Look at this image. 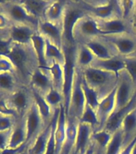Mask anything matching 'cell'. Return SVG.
Returning a JSON list of instances; mask_svg holds the SVG:
<instances>
[{
	"instance_id": "6da1fadb",
	"label": "cell",
	"mask_w": 136,
	"mask_h": 154,
	"mask_svg": "<svg viewBox=\"0 0 136 154\" xmlns=\"http://www.w3.org/2000/svg\"><path fill=\"white\" fill-rule=\"evenodd\" d=\"M14 63L20 81L29 86L31 74L38 66V62L32 44L12 43L7 55Z\"/></svg>"
},
{
	"instance_id": "7a4b0ae2",
	"label": "cell",
	"mask_w": 136,
	"mask_h": 154,
	"mask_svg": "<svg viewBox=\"0 0 136 154\" xmlns=\"http://www.w3.org/2000/svg\"><path fill=\"white\" fill-rule=\"evenodd\" d=\"M81 72L85 81L98 91L101 99L115 88L120 76L113 72H107L92 66L81 70Z\"/></svg>"
},
{
	"instance_id": "3957f363",
	"label": "cell",
	"mask_w": 136,
	"mask_h": 154,
	"mask_svg": "<svg viewBox=\"0 0 136 154\" xmlns=\"http://www.w3.org/2000/svg\"><path fill=\"white\" fill-rule=\"evenodd\" d=\"M87 13L79 2H67L61 23L63 34V45H76L74 28L78 22Z\"/></svg>"
},
{
	"instance_id": "277c9868",
	"label": "cell",
	"mask_w": 136,
	"mask_h": 154,
	"mask_svg": "<svg viewBox=\"0 0 136 154\" xmlns=\"http://www.w3.org/2000/svg\"><path fill=\"white\" fill-rule=\"evenodd\" d=\"M76 45H63V51L65 53V63L62 65L64 73V84L62 89V95L64 98V105L66 112H68L70 105V99L71 94L72 87L74 84V77L76 74L77 65L75 54H76Z\"/></svg>"
},
{
	"instance_id": "5b68a950",
	"label": "cell",
	"mask_w": 136,
	"mask_h": 154,
	"mask_svg": "<svg viewBox=\"0 0 136 154\" xmlns=\"http://www.w3.org/2000/svg\"><path fill=\"white\" fill-rule=\"evenodd\" d=\"M79 4L87 14L99 20L121 17L119 1H80Z\"/></svg>"
},
{
	"instance_id": "8992f818",
	"label": "cell",
	"mask_w": 136,
	"mask_h": 154,
	"mask_svg": "<svg viewBox=\"0 0 136 154\" xmlns=\"http://www.w3.org/2000/svg\"><path fill=\"white\" fill-rule=\"evenodd\" d=\"M10 108L16 116H23L26 114L29 108L34 101L32 90L29 86L22 84L7 96H4Z\"/></svg>"
},
{
	"instance_id": "52a82bcc",
	"label": "cell",
	"mask_w": 136,
	"mask_h": 154,
	"mask_svg": "<svg viewBox=\"0 0 136 154\" xmlns=\"http://www.w3.org/2000/svg\"><path fill=\"white\" fill-rule=\"evenodd\" d=\"M100 38L109 44L119 56L130 57L136 51V35L134 34L104 35Z\"/></svg>"
},
{
	"instance_id": "ba28073f",
	"label": "cell",
	"mask_w": 136,
	"mask_h": 154,
	"mask_svg": "<svg viewBox=\"0 0 136 154\" xmlns=\"http://www.w3.org/2000/svg\"><path fill=\"white\" fill-rule=\"evenodd\" d=\"M86 104L85 96L82 88V72L81 70L77 67L74 84L72 87L71 94L69 110L67 115V117L72 118L79 121V118L81 117L82 114L83 112Z\"/></svg>"
},
{
	"instance_id": "9c48e42d",
	"label": "cell",
	"mask_w": 136,
	"mask_h": 154,
	"mask_svg": "<svg viewBox=\"0 0 136 154\" xmlns=\"http://www.w3.org/2000/svg\"><path fill=\"white\" fill-rule=\"evenodd\" d=\"M1 6L11 23L29 24L38 28L39 21L29 14L22 5L20 0L1 1Z\"/></svg>"
},
{
	"instance_id": "30bf717a",
	"label": "cell",
	"mask_w": 136,
	"mask_h": 154,
	"mask_svg": "<svg viewBox=\"0 0 136 154\" xmlns=\"http://www.w3.org/2000/svg\"><path fill=\"white\" fill-rule=\"evenodd\" d=\"M97 19L94 17L86 14L82 18L74 28V38L76 43H82L91 38H100L103 36Z\"/></svg>"
},
{
	"instance_id": "8fae6325",
	"label": "cell",
	"mask_w": 136,
	"mask_h": 154,
	"mask_svg": "<svg viewBox=\"0 0 136 154\" xmlns=\"http://www.w3.org/2000/svg\"><path fill=\"white\" fill-rule=\"evenodd\" d=\"M136 92V88L125 72L120 74L116 85L115 109L114 112L124 108L130 103Z\"/></svg>"
},
{
	"instance_id": "7c38bea8",
	"label": "cell",
	"mask_w": 136,
	"mask_h": 154,
	"mask_svg": "<svg viewBox=\"0 0 136 154\" xmlns=\"http://www.w3.org/2000/svg\"><path fill=\"white\" fill-rule=\"evenodd\" d=\"M26 144L29 146L35 139L36 137L47 125L44 122L35 100L26 114Z\"/></svg>"
},
{
	"instance_id": "4fadbf2b",
	"label": "cell",
	"mask_w": 136,
	"mask_h": 154,
	"mask_svg": "<svg viewBox=\"0 0 136 154\" xmlns=\"http://www.w3.org/2000/svg\"><path fill=\"white\" fill-rule=\"evenodd\" d=\"M7 32L12 43L30 44L32 37L38 32V28L29 24L11 23Z\"/></svg>"
},
{
	"instance_id": "5bb4252c",
	"label": "cell",
	"mask_w": 136,
	"mask_h": 154,
	"mask_svg": "<svg viewBox=\"0 0 136 154\" xmlns=\"http://www.w3.org/2000/svg\"><path fill=\"white\" fill-rule=\"evenodd\" d=\"M29 87L32 90L45 96L50 89L54 88L50 73L47 67H38L31 74Z\"/></svg>"
},
{
	"instance_id": "9a60e30c",
	"label": "cell",
	"mask_w": 136,
	"mask_h": 154,
	"mask_svg": "<svg viewBox=\"0 0 136 154\" xmlns=\"http://www.w3.org/2000/svg\"><path fill=\"white\" fill-rule=\"evenodd\" d=\"M97 21L98 26L104 35L133 34L129 22L126 21L121 17H115L105 20L97 19Z\"/></svg>"
},
{
	"instance_id": "2e32d148",
	"label": "cell",
	"mask_w": 136,
	"mask_h": 154,
	"mask_svg": "<svg viewBox=\"0 0 136 154\" xmlns=\"http://www.w3.org/2000/svg\"><path fill=\"white\" fill-rule=\"evenodd\" d=\"M38 31L59 48H63V34L61 23H51L46 19L40 20L38 22Z\"/></svg>"
},
{
	"instance_id": "e0dca14e",
	"label": "cell",
	"mask_w": 136,
	"mask_h": 154,
	"mask_svg": "<svg viewBox=\"0 0 136 154\" xmlns=\"http://www.w3.org/2000/svg\"><path fill=\"white\" fill-rule=\"evenodd\" d=\"M115 94H116V87L110 93H108L103 99H101L100 102L98 103L96 112L100 122V128H103L106 122L115 111Z\"/></svg>"
},
{
	"instance_id": "ac0fdd59",
	"label": "cell",
	"mask_w": 136,
	"mask_h": 154,
	"mask_svg": "<svg viewBox=\"0 0 136 154\" xmlns=\"http://www.w3.org/2000/svg\"><path fill=\"white\" fill-rule=\"evenodd\" d=\"M136 105V92L134 94V96H133V98L130 103L127 104L126 107L121 108L119 110L115 111L111 114L109 119L107 120V121L106 122V124L104 125V126L103 127V128L106 129L108 132H110V133H114L117 130L120 129L121 128V126H122V120L124 119V117L126 116L127 113L129 112L131 110L132 108H134V106Z\"/></svg>"
},
{
	"instance_id": "d6986e66",
	"label": "cell",
	"mask_w": 136,
	"mask_h": 154,
	"mask_svg": "<svg viewBox=\"0 0 136 154\" xmlns=\"http://www.w3.org/2000/svg\"><path fill=\"white\" fill-rule=\"evenodd\" d=\"M67 116L64 105L62 104L59 107V112L58 116L57 122L55 128V140L56 145V154L62 153L64 147L66 140V132H67Z\"/></svg>"
},
{
	"instance_id": "ffe728a7",
	"label": "cell",
	"mask_w": 136,
	"mask_h": 154,
	"mask_svg": "<svg viewBox=\"0 0 136 154\" xmlns=\"http://www.w3.org/2000/svg\"><path fill=\"white\" fill-rule=\"evenodd\" d=\"M25 144H26V114L17 116L14 127L12 128L9 149L19 148Z\"/></svg>"
},
{
	"instance_id": "44dd1931",
	"label": "cell",
	"mask_w": 136,
	"mask_h": 154,
	"mask_svg": "<svg viewBox=\"0 0 136 154\" xmlns=\"http://www.w3.org/2000/svg\"><path fill=\"white\" fill-rule=\"evenodd\" d=\"M81 43H83L91 51L96 59L98 60H106L110 59L117 55L109 44L103 41L101 38H91L88 40L83 41Z\"/></svg>"
},
{
	"instance_id": "7402d4cb",
	"label": "cell",
	"mask_w": 136,
	"mask_h": 154,
	"mask_svg": "<svg viewBox=\"0 0 136 154\" xmlns=\"http://www.w3.org/2000/svg\"><path fill=\"white\" fill-rule=\"evenodd\" d=\"M91 66L107 72H113L119 76L120 74L125 70V59L119 55H115L106 60L95 59Z\"/></svg>"
},
{
	"instance_id": "603a6c76",
	"label": "cell",
	"mask_w": 136,
	"mask_h": 154,
	"mask_svg": "<svg viewBox=\"0 0 136 154\" xmlns=\"http://www.w3.org/2000/svg\"><path fill=\"white\" fill-rule=\"evenodd\" d=\"M22 5L29 14L38 21L45 19L47 10L50 5V0H20Z\"/></svg>"
},
{
	"instance_id": "cb8c5ba5",
	"label": "cell",
	"mask_w": 136,
	"mask_h": 154,
	"mask_svg": "<svg viewBox=\"0 0 136 154\" xmlns=\"http://www.w3.org/2000/svg\"><path fill=\"white\" fill-rule=\"evenodd\" d=\"M93 128L83 123L78 122V129L74 149L79 153L84 154L86 149L91 143V136L93 133Z\"/></svg>"
},
{
	"instance_id": "d4e9b609",
	"label": "cell",
	"mask_w": 136,
	"mask_h": 154,
	"mask_svg": "<svg viewBox=\"0 0 136 154\" xmlns=\"http://www.w3.org/2000/svg\"><path fill=\"white\" fill-rule=\"evenodd\" d=\"M51 125H52V120L29 145L27 149L28 154H45L48 140L51 131Z\"/></svg>"
},
{
	"instance_id": "484cf974",
	"label": "cell",
	"mask_w": 136,
	"mask_h": 154,
	"mask_svg": "<svg viewBox=\"0 0 136 154\" xmlns=\"http://www.w3.org/2000/svg\"><path fill=\"white\" fill-rule=\"evenodd\" d=\"M75 59H76L77 67L79 70H83L86 67H91L96 58L93 53L91 52V51L85 44L78 43L76 47Z\"/></svg>"
},
{
	"instance_id": "4316f807",
	"label": "cell",
	"mask_w": 136,
	"mask_h": 154,
	"mask_svg": "<svg viewBox=\"0 0 136 154\" xmlns=\"http://www.w3.org/2000/svg\"><path fill=\"white\" fill-rule=\"evenodd\" d=\"M67 1L56 0L52 1L47 10L45 19L55 23H62V17L67 7Z\"/></svg>"
},
{
	"instance_id": "83f0119b",
	"label": "cell",
	"mask_w": 136,
	"mask_h": 154,
	"mask_svg": "<svg viewBox=\"0 0 136 154\" xmlns=\"http://www.w3.org/2000/svg\"><path fill=\"white\" fill-rule=\"evenodd\" d=\"M23 84L19 77L14 73H2L0 74V91L2 96H7Z\"/></svg>"
},
{
	"instance_id": "f1b7e54d",
	"label": "cell",
	"mask_w": 136,
	"mask_h": 154,
	"mask_svg": "<svg viewBox=\"0 0 136 154\" xmlns=\"http://www.w3.org/2000/svg\"><path fill=\"white\" fill-rule=\"evenodd\" d=\"M112 133L104 128L93 131L91 136V143L95 145L98 154H104L112 138Z\"/></svg>"
},
{
	"instance_id": "f546056e",
	"label": "cell",
	"mask_w": 136,
	"mask_h": 154,
	"mask_svg": "<svg viewBox=\"0 0 136 154\" xmlns=\"http://www.w3.org/2000/svg\"><path fill=\"white\" fill-rule=\"evenodd\" d=\"M121 129L125 136V141L128 144L136 135V105L126 115Z\"/></svg>"
},
{
	"instance_id": "4dcf8cb0",
	"label": "cell",
	"mask_w": 136,
	"mask_h": 154,
	"mask_svg": "<svg viewBox=\"0 0 136 154\" xmlns=\"http://www.w3.org/2000/svg\"><path fill=\"white\" fill-rule=\"evenodd\" d=\"M31 44L35 52L36 57L38 60V66L40 67H47L48 64L46 60V39L39 32L31 38Z\"/></svg>"
},
{
	"instance_id": "1f68e13d",
	"label": "cell",
	"mask_w": 136,
	"mask_h": 154,
	"mask_svg": "<svg viewBox=\"0 0 136 154\" xmlns=\"http://www.w3.org/2000/svg\"><path fill=\"white\" fill-rule=\"evenodd\" d=\"M46 39V50L45 55L46 60L49 66L50 63L53 62L58 63L61 65H63L65 63V53L63 48H59L58 46L51 43L50 40Z\"/></svg>"
},
{
	"instance_id": "d6a6232c",
	"label": "cell",
	"mask_w": 136,
	"mask_h": 154,
	"mask_svg": "<svg viewBox=\"0 0 136 154\" xmlns=\"http://www.w3.org/2000/svg\"><path fill=\"white\" fill-rule=\"evenodd\" d=\"M32 92H33L34 100H35L36 105L38 107V111H39V112H40L46 125H48L52 120L55 111L53 110L52 108L49 106V104L47 103L44 96L42 94H40L38 91H35V90H32Z\"/></svg>"
},
{
	"instance_id": "836d02e7",
	"label": "cell",
	"mask_w": 136,
	"mask_h": 154,
	"mask_svg": "<svg viewBox=\"0 0 136 154\" xmlns=\"http://www.w3.org/2000/svg\"><path fill=\"white\" fill-rule=\"evenodd\" d=\"M47 68L50 73L54 88L62 92L63 84H64V73H63L62 65L53 62L50 63Z\"/></svg>"
},
{
	"instance_id": "e575fe53",
	"label": "cell",
	"mask_w": 136,
	"mask_h": 154,
	"mask_svg": "<svg viewBox=\"0 0 136 154\" xmlns=\"http://www.w3.org/2000/svg\"><path fill=\"white\" fill-rule=\"evenodd\" d=\"M126 144L125 136L122 130L120 128L113 133L112 138L104 154H119Z\"/></svg>"
},
{
	"instance_id": "d590c367",
	"label": "cell",
	"mask_w": 136,
	"mask_h": 154,
	"mask_svg": "<svg viewBox=\"0 0 136 154\" xmlns=\"http://www.w3.org/2000/svg\"><path fill=\"white\" fill-rule=\"evenodd\" d=\"M82 88L83 90L86 103L96 111L101 100L98 92L93 88H91L90 85H88L83 76H82Z\"/></svg>"
},
{
	"instance_id": "8d00e7d4",
	"label": "cell",
	"mask_w": 136,
	"mask_h": 154,
	"mask_svg": "<svg viewBox=\"0 0 136 154\" xmlns=\"http://www.w3.org/2000/svg\"><path fill=\"white\" fill-rule=\"evenodd\" d=\"M78 122L86 124L91 126L94 131L100 128V122L98 120L96 111L87 104L85 106L83 112L82 114L81 117L79 118Z\"/></svg>"
},
{
	"instance_id": "74e56055",
	"label": "cell",
	"mask_w": 136,
	"mask_h": 154,
	"mask_svg": "<svg viewBox=\"0 0 136 154\" xmlns=\"http://www.w3.org/2000/svg\"><path fill=\"white\" fill-rule=\"evenodd\" d=\"M44 96L47 103L54 111L59 108L60 105L64 103V98H63L62 92L55 89V88H52L45 96Z\"/></svg>"
},
{
	"instance_id": "f35d334b",
	"label": "cell",
	"mask_w": 136,
	"mask_h": 154,
	"mask_svg": "<svg viewBox=\"0 0 136 154\" xmlns=\"http://www.w3.org/2000/svg\"><path fill=\"white\" fill-rule=\"evenodd\" d=\"M119 4L121 18L130 23V20L131 19L135 10L136 1L122 0V1H119Z\"/></svg>"
},
{
	"instance_id": "ab89813d",
	"label": "cell",
	"mask_w": 136,
	"mask_h": 154,
	"mask_svg": "<svg viewBox=\"0 0 136 154\" xmlns=\"http://www.w3.org/2000/svg\"><path fill=\"white\" fill-rule=\"evenodd\" d=\"M125 59L124 72L129 76L130 79L136 88V56L126 57Z\"/></svg>"
},
{
	"instance_id": "60d3db41",
	"label": "cell",
	"mask_w": 136,
	"mask_h": 154,
	"mask_svg": "<svg viewBox=\"0 0 136 154\" xmlns=\"http://www.w3.org/2000/svg\"><path fill=\"white\" fill-rule=\"evenodd\" d=\"M7 72L14 73L17 75L16 69L11 59L6 55H0V74Z\"/></svg>"
},
{
	"instance_id": "b9f144b4",
	"label": "cell",
	"mask_w": 136,
	"mask_h": 154,
	"mask_svg": "<svg viewBox=\"0 0 136 154\" xmlns=\"http://www.w3.org/2000/svg\"><path fill=\"white\" fill-rule=\"evenodd\" d=\"M17 120V116L4 115L0 113V132L12 129Z\"/></svg>"
},
{
	"instance_id": "7bdbcfd3",
	"label": "cell",
	"mask_w": 136,
	"mask_h": 154,
	"mask_svg": "<svg viewBox=\"0 0 136 154\" xmlns=\"http://www.w3.org/2000/svg\"><path fill=\"white\" fill-rule=\"evenodd\" d=\"M12 43L7 31H0V55H7Z\"/></svg>"
},
{
	"instance_id": "ee69618b",
	"label": "cell",
	"mask_w": 136,
	"mask_h": 154,
	"mask_svg": "<svg viewBox=\"0 0 136 154\" xmlns=\"http://www.w3.org/2000/svg\"><path fill=\"white\" fill-rule=\"evenodd\" d=\"M12 129L0 132V152L9 148Z\"/></svg>"
},
{
	"instance_id": "f6af8a7d",
	"label": "cell",
	"mask_w": 136,
	"mask_h": 154,
	"mask_svg": "<svg viewBox=\"0 0 136 154\" xmlns=\"http://www.w3.org/2000/svg\"><path fill=\"white\" fill-rule=\"evenodd\" d=\"M11 25V21L2 10L0 1V31H7Z\"/></svg>"
},
{
	"instance_id": "bcb514c9",
	"label": "cell",
	"mask_w": 136,
	"mask_h": 154,
	"mask_svg": "<svg viewBox=\"0 0 136 154\" xmlns=\"http://www.w3.org/2000/svg\"><path fill=\"white\" fill-rule=\"evenodd\" d=\"M0 113L4 114V115L16 116V114L10 108V107L7 104V101L5 100L4 96L0 97Z\"/></svg>"
},
{
	"instance_id": "7dc6e473",
	"label": "cell",
	"mask_w": 136,
	"mask_h": 154,
	"mask_svg": "<svg viewBox=\"0 0 136 154\" xmlns=\"http://www.w3.org/2000/svg\"><path fill=\"white\" fill-rule=\"evenodd\" d=\"M28 149V145L26 144L19 147V148H15V149H7L0 152V154H20L23 152Z\"/></svg>"
},
{
	"instance_id": "c3c4849f",
	"label": "cell",
	"mask_w": 136,
	"mask_h": 154,
	"mask_svg": "<svg viewBox=\"0 0 136 154\" xmlns=\"http://www.w3.org/2000/svg\"><path fill=\"white\" fill-rule=\"evenodd\" d=\"M136 143V135L131 139V140L124 146L119 154H131V151L134 144Z\"/></svg>"
},
{
	"instance_id": "681fc988",
	"label": "cell",
	"mask_w": 136,
	"mask_h": 154,
	"mask_svg": "<svg viewBox=\"0 0 136 154\" xmlns=\"http://www.w3.org/2000/svg\"><path fill=\"white\" fill-rule=\"evenodd\" d=\"M130 25H131V27L132 33L136 35V7L134 14H133L131 19L130 20Z\"/></svg>"
},
{
	"instance_id": "f907efd6",
	"label": "cell",
	"mask_w": 136,
	"mask_h": 154,
	"mask_svg": "<svg viewBox=\"0 0 136 154\" xmlns=\"http://www.w3.org/2000/svg\"><path fill=\"white\" fill-rule=\"evenodd\" d=\"M84 154H98L97 149H95V147L92 143H91V144L89 145V147L86 149V150L85 151Z\"/></svg>"
},
{
	"instance_id": "816d5d0a",
	"label": "cell",
	"mask_w": 136,
	"mask_h": 154,
	"mask_svg": "<svg viewBox=\"0 0 136 154\" xmlns=\"http://www.w3.org/2000/svg\"><path fill=\"white\" fill-rule=\"evenodd\" d=\"M69 154H81V153H79V152L75 151V150H74V148H73V149H71V151L70 152Z\"/></svg>"
},
{
	"instance_id": "f5cc1de1",
	"label": "cell",
	"mask_w": 136,
	"mask_h": 154,
	"mask_svg": "<svg viewBox=\"0 0 136 154\" xmlns=\"http://www.w3.org/2000/svg\"><path fill=\"white\" fill-rule=\"evenodd\" d=\"M20 154H28V151H27V149H26V150H25L24 152H23Z\"/></svg>"
},
{
	"instance_id": "db71d44e",
	"label": "cell",
	"mask_w": 136,
	"mask_h": 154,
	"mask_svg": "<svg viewBox=\"0 0 136 154\" xmlns=\"http://www.w3.org/2000/svg\"><path fill=\"white\" fill-rule=\"evenodd\" d=\"M131 56H134V57H135V56H136V51L134 53V54H133V55H131ZM130 57H131V56H130Z\"/></svg>"
},
{
	"instance_id": "11a10c76",
	"label": "cell",
	"mask_w": 136,
	"mask_h": 154,
	"mask_svg": "<svg viewBox=\"0 0 136 154\" xmlns=\"http://www.w3.org/2000/svg\"><path fill=\"white\" fill-rule=\"evenodd\" d=\"M2 93H1V91H0V97H2Z\"/></svg>"
}]
</instances>
